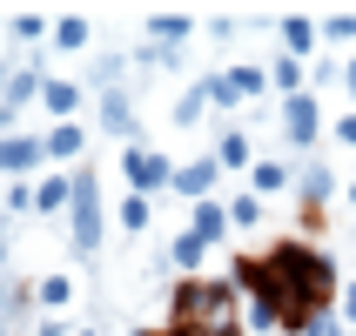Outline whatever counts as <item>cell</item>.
<instances>
[{"label":"cell","instance_id":"cell-21","mask_svg":"<svg viewBox=\"0 0 356 336\" xmlns=\"http://www.w3.org/2000/svg\"><path fill=\"white\" fill-rule=\"evenodd\" d=\"M350 202H356V189H350Z\"/></svg>","mask_w":356,"mask_h":336},{"label":"cell","instance_id":"cell-16","mask_svg":"<svg viewBox=\"0 0 356 336\" xmlns=\"http://www.w3.org/2000/svg\"><path fill=\"white\" fill-rule=\"evenodd\" d=\"M256 216H262V202H256V195H242L236 209H229V222H242V229H249V222H256Z\"/></svg>","mask_w":356,"mask_h":336},{"label":"cell","instance_id":"cell-8","mask_svg":"<svg viewBox=\"0 0 356 336\" xmlns=\"http://www.w3.org/2000/svg\"><path fill=\"white\" fill-rule=\"evenodd\" d=\"M101 121H108V128H121V135L135 128V115H128V101H121V95H108V108H101Z\"/></svg>","mask_w":356,"mask_h":336},{"label":"cell","instance_id":"cell-10","mask_svg":"<svg viewBox=\"0 0 356 336\" xmlns=\"http://www.w3.org/2000/svg\"><path fill=\"white\" fill-rule=\"evenodd\" d=\"M222 168H242V161H249V141H242V135H222Z\"/></svg>","mask_w":356,"mask_h":336},{"label":"cell","instance_id":"cell-11","mask_svg":"<svg viewBox=\"0 0 356 336\" xmlns=\"http://www.w3.org/2000/svg\"><path fill=\"white\" fill-rule=\"evenodd\" d=\"M81 148V128H54V135H47V155H74Z\"/></svg>","mask_w":356,"mask_h":336},{"label":"cell","instance_id":"cell-19","mask_svg":"<svg viewBox=\"0 0 356 336\" xmlns=\"http://www.w3.org/2000/svg\"><path fill=\"white\" fill-rule=\"evenodd\" d=\"M343 310H350V317H356V282H350V289H343Z\"/></svg>","mask_w":356,"mask_h":336},{"label":"cell","instance_id":"cell-2","mask_svg":"<svg viewBox=\"0 0 356 336\" xmlns=\"http://www.w3.org/2000/svg\"><path fill=\"white\" fill-rule=\"evenodd\" d=\"M67 195H74V242H81V249H95V242H101V209H95V175H81L74 189H67Z\"/></svg>","mask_w":356,"mask_h":336},{"label":"cell","instance_id":"cell-9","mask_svg":"<svg viewBox=\"0 0 356 336\" xmlns=\"http://www.w3.org/2000/svg\"><path fill=\"white\" fill-rule=\"evenodd\" d=\"M330 195V168H302V202H323Z\"/></svg>","mask_w":356,"mask_h":336},{"label":"cell","instance_id":"cell-6","mask_svg":"<svg viewBox=\"0 0 356 336\" xmlns=\"http://www.w3.org/2000/svg\"><path fill=\"white\" fill-rule=\"evenodd\" d=\"M209 182H216V161H195V168H181V175H175V189H181V195H202Z\"/></svg>","mask_w":356,"mask_h":336},{"label":"cell","instance_id":"cell-4","mask_svg":"<svg viewBox=\"0 0 356 336\" xmlns=\"http://www.w3.org/2000/svg\"><path fill=\"white\" fill-rule=\"evenodd\" d=\"M128 175H135L141 189H161V182H168V161H155V155H128Z\"/></svg>","mask_w":356,"mask_h":336},{"label":"cell","instance_id":"cell-5","mask_svg":"<svg viewBox=\"0 0 356 336\" xmlns=\"http://www.w3.org/2000/svg\"><path fill=\"white\" fill-rule=\"evenodd\" d=\"M222 222H229V216H222L216 202H202V209H195V229H188V236H195V242H202V249H209V242H216V236H222Z\"/></svg>","mask_w":356,"mask_h":336},{"label":"cell","instance_id":"cell-3","mask_svg":"<svg viewBox=\"0 0 356 336\" xmlns=\"http://www.w3.org/2000/svg\"><path fill=\"white\" fill-rule=\"evenodd\" d=\"M282 128H289V141H302V148H309V141H316V128H323L316 101H309V95H289V101H282Z\"/></svg>","mask_w":356,"mask_h":336},{"label":"cell","instance_id":"cell-12","mask_svg":"<svg viewBox=\"0 0 356 336\" xmlns=\"http://www.w3.org/2000/svg\"><path fill=\"white\" fill-rule=\"evenodd\" d=\"M282 182H289V168H282V161H262V168H256V189H282Z\"/></svg>","mask_w":356,"mask_h":336},{"label":"cell","instance_id":"cell-17","mask_svg":"<svg viewBox=\"0 0 356 336\" xmlns=\"http://www.w3.org/2000/svg\"><path fill=\"white\" fill-rule=\"evenodd\" d=\"M54 34H60V47H81V40H88V27H81V20H60Z\"/></svg>","mask_w":356,"mask_h":336},{"label":"cell","instance_id":"cell-20","mask_svg":"<svg viewBox=\"0 0 356 336\" xmlns=\"http://www.w3.org/2000/svg\"><path fill=\"white\" fill-rule=\"evenodd\" d=\"M343 81H350V95H356V61H350V67H343Z\"/></svg>","mask_w":356,"mask_h":336},{"label":"cell","instance_id":"cell-13","mask_svg":"<svg viewBox=\"0 0 356 336\" xmlns=\"http://www.w3.org/2000/svg\"><path fill=\"white\" fill-rule=\"evenodd\" d=\"M296 81H302V61L282 54V61H276V88H296Z\"/></svg>","mask_w":356,"mask_h":336},{"label":"cell","instance_id":"cell-14","mask_svg":"<svg viewBox=\"0 0 356 336\" xmlns=\"http://www.w3.org/2000/svg\"><path fill=\"white\" fill-rule=\"evenodd\" d=\"M282 40H289V47H309V40H316V27H309V20H289V27H282Z\"/></svg>","mask_w":356,"mask_h":336},{"label":"cell","instance_id":"cell-18","mask_svg":"<svg viewBox=\"0 0 356 336\" xmlns=\"http://www.w3.org/2000/svg\"><path fill=\"white\" fill-rule=\"evenodd\" d=\"M337 141H350V148H356V115H343V121H337Z\"/></svg>","mask_w":356,"mask_h":336},{"label":"cell","instance_id":"cell-15","mask_svg":"<svg viewBox=\"0 0 356 336\" xmlns=\"http://www.w3.org/2000/svg\"><path fill=\"white\" fill-rule=\"evenodd\" d=\"M47 108H54V115H67V108H74V88H67V81H54V88H47Z\"/></svg>","mask_w":356,"mask_h":336},{"label":"cell","instance_id":"cell-7","mask_svg":"<svg viewBox=\"0 0 356 336\" xmlns=\"http://www.w3.org/2000/svg\"><path fill=\"white\" fill-rule=\"evenodd\" d=\"M34 155H40L34 141H0V168H27Z\"/></svg>","mask_w":356,"mask_h":336},{"label":"cell","instance_id":"cell-1","mask_svg":"<svg viewBox=\"0 0 356 336\" xmlns=\"http://www.w3.org/2000/svg\"><path fill=\"white\" fill-rule=\"evenodd\" d=\"M323 303H330V262L309 256V249H276V262H269V310L289 317L296 330H316Z\"/></svg>","mask_w":356,"mask_h":336}]
</instances>
